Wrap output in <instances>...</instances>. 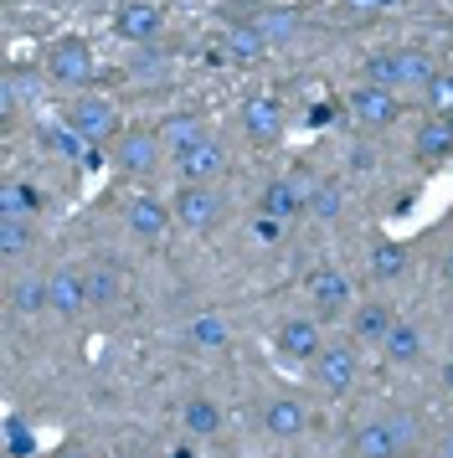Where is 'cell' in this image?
Masks as SVG:
<instances>
[{"label":"cell","mask_w":453,"mask_h":458,"mask_svg":"<svg viewBox=\"0 0 453 458\" xmlns=\"http://www.w3.org/2000/svg\"><path fill=\"white\" fill-rule=\"evenodd\" d=\"M432 72H438L432 57L417 52V47H387V52H371L366 57V83L391 88V93H402V88H428Z\"/></svg>","instance_id":"obj_1"},{"label":"cell","mask_w":453,"mask_h":458,"mask_svg":"<svg viewBox=\"0 0 453 458\" xmlns=\"http://www.w3.org/2000/svg\"><path fill=\"white\" fill-rule=\"evenodd\" d=\"M170 207H175V227L196 237H211L226 222V196L217 186H181Z\"/></svg>","instance_id":"obj_2"},{"label":"cell","mask_w":453,"mask_h":458,"mask_svg":"<svg viewBox=\"0 0 453 458\" xmlns=\"http://www.w3.org/2000/svg\"><path fill=\"white\" fill-rule=\"evenodd\" d=\"M41 72L57 88H88L98 63H93V47L82 42V37H57V42L47 47V57H41Z\"/></svg>","instance_id":"obj_3"},{"label":"cell","mask_w":453,"mask_h":458,"mask_svg":"<svg viewBox=\"0 0 453 458\" xmlns=\"http://www.w3.org/2000/svg\"><path fill=\"white\" fill-rule=\"evenodd\" d=\"M57 119L78 129L88 145H103V140H114V134H119V108L108 104V98H98V93H73Z\"/></svg>","instance_id":"obj_4"},{"label":"cell","mask_w":453,"mask_h":458,"mask_svg":"<svg viewBox=\"0 0 453 458\" xmlns=\"http://www.w3.org/2000/svg\"><path fill=\"white\" fill-rule=\"evenodd\" d=\"M314 386L325 396H346L350 386H355V376H361V355H355V340H346V345H325V351L314 355Z\"/></svg>","instance_id":"obj_5"},{"label":"cell","mask_w":453,"mask_h":458,"mask_svg":"<svg viewBox=\"0 0 453 458\" xmlns=\"http://www.w3.org/2000/svg\"><path fill=\"white\" fill-rule=\"evenodd\" d=\"M160 31H165V11L155 0H124L114 11V37L129 47H155Z\"/></svg>","instance_id":"obj_6"},{"label":"cell","mask_w":453,"mask_h":458,"mask_svg":"<svg viewBox=\"0 0 453 458\" xmlns=\"http://www.w3.org/2000/svg\"><path fill=\"white\" fill-rule=\"evenodd\" d=\"M160 149H165L160 134H150V129H129V134H119V140H114L108 160H114V170H119V175H150V170L160 165Z\"/></svg>","instance_id":"obj_7"},{"label":"cell","mask_w":453,"mask_h":458,"mask_svg":"<svg viewBox=\"0 0 453 458\" xmlns=\"http://www.w3.org/2000/svg\"><path fill=\"white\" fill-rule=\"evenodd\" d=\"M175 170H181L185 186H217L226 175V149L211 140V134H201L196 145H185L181 155H175Z\"/></svg>","instance_id":"obj_8"},{"label":"cell","mask_w":453,"mask_h":458,"mask_svg":"<svg viewBox=\"0 0 453 458\" xmlns=\"http://www.w3.org/2000/svg\"><path fill=\"white\" fill-rule=\"evenodd\" d=\"M350 119L361 129H391L397 119H402V98L391 93V88H376V83H361L355 93L346 98Z\"/></svg>","instance_id":"obj_9"},{"label":"cell","mask_w":453,"mask_h":458,"mask_svg":"<svg viewBox=\"0 0 453 458\" xmlns=\"http://www.w3.org/2000/svg\"><path fill=\"white\" fill-rule=\"evenodd\" d=\"M273 351L284 355V360H294V366H314V355L325 351V335H320V325L314 319H284L278 330H273Z\"/></svg>","instance_id":"obj_10"},{"label":"cell","mask_w":453,"mask_h":458,"mask_svg":"<svg viewBox=\"0 0 453 458\" xmlns=\"http://www.w3.org/2000/svg\"><path fill=\"white\" fill-rule=\"evenodd\" d=\"M309 299H314V310L325 314V319H340V314L355 310V289H350V278L340 268H314L309 273Z\"/></svg>","instance_id":"obj_11"},{"label":"cell","mask_w":453,"mask_h":458,"mask_svg":"<svg viewBox=\"0 0 453 458\" xmlns=\"http://www.w3.org/2000/svg\"><path fill=\"white\" fill-rule=\"evenodd\" d=\"M124 222H129V232H134L140 242H160L165 232L175 227V207L160 201V196H134V201L124 207Z\"/></svg>","instance_id":"obj_12"},{"label":"cell","mask_w":453,"mask_h":458,"mask_svg":"<svg viewBox=\"0 0 453 458\" xmlns=\"http://www.w3.org/2000/svg\"><path fill=\"white\" fill-rule=\"evenodd\" d=\"M258 211L278 216V222H299V216L309 211V186H304V181H294V175H278V181H268V186H263Z\"/></svg>","instance_id":"obj_13"},{"label":"cell","mask_w":453,"mask_h":458,"mask_svg":"<svg viewBox=\"0 0 453 458\" xmlns=\"http://www.w3.org/2000/svg\"><path fill=\"white\" fill-rule=\"evenodd\" d=\"M47 284H52V314L57 319H73V314L88 310V268L62 263V268L47 273Z\"/></svg>","instance_id":"obj_14"},{"label":"cell","mask_w":453,"mask_h":458,"mask_svg":"<svg viewBox=\"0 0 453 458\" xmlns=\"http://www.w3.org/2000/svg\"><path fill=\"white\" fill-rule=\"evenodd\" d=\"M346 319H350V340H355V345H381L391 335V325H397V310L381 304V299H366V304H355Z\"/></svg>","instance_id":"obj_15"},{"label":"cell","mask_w":453,"mask_h":458,"mask_svg":"<svg viewBox=\"0 0 453 458\" xmlns=\"http://www.w3.org/2000/svg\"><path fill=\"white\" fill-rule=\"evenodd\" d=\"M52 83L47 72L37 67H11L5 72V88H0V104H5V119H16L21 108H37L41 104V88Z\"/></svg>","instance_id":"obj_16"},{"label":"cell","mask_w":453,"mask_h":458,"mask_svg":"<svg viewBox=\"0 0 453 458\" xmlns=\"http://www.w3.org/2000/svg\"><path fill=\"white\" fill-rule=\"evenodd\" d=\"M263 428H268V437H299L309 428L304 402H299V396H288V392L268 396V402H263Z\"/></svg>","instance_id":"obj_17"},{"label":"cell","mask_w":453,"mask_h":458,"mask_svg":"<svg viewBox=\"0 0 453 458\" xmlns=\"http://www.w3.org/2000/svg\"><path fill=\"white\" fill-rule=\"evenodd\" d=\"M412 149H417V160H428V165L449 160L453 155V114L449 119H443V114H428V119L417 124V134H412Z\"/></svg>","instance_id":"obj_18"},{"label":"cell","mask_w":453,"mask_h":458,"mask_svg":"<svg viewBox=\"0 0 453 458\" xmlns=\"http://www.w3.org/2000/svg\"><path fill=\"white\" fill-rule=\"evenodd\" d=\"M243 129H247V140H258V145L278 140V134H284V104H278V98H247Z\"/></svg>","instance_id":"obj_19"},{"label":"cell","mask_w":453,"mask_h":458,"mask_svg":"<svg viewBox=\"0 0 453 458\" xmlns=\"http://www.w3.org/2000/svg\"><path fill=\"white\" fill-rule=\"evenodd\" d=\"M11 314L31 319V314H52V284L47 273H21L11 284Z\"/></svg>","instance_id":"obj_20"},{"label":"cell","mask_w":453,"mask_h":458,"mask_svg":"<svg viewBox=\"0 0 453 458\" xmlns=\"http://www.w3.org/2000/svg\"><path fill=\"white\" fill-rule=\"evenodd\" d=\"M185 340L196 345V351H226L232 345V330H226V314H217V310H201V314H191L185 319Z\"/></svg>","instance_id":"obj_21"},{"label":"cell","mask_w":453,"mask_h":458,"mask_svg":"<svg viewBox=\"0 0 453 458\" xmlns=\"http://www.w3.org/2000/svg\"><path fill=\"white\" fill-rule=\"evenodd\" d=\"M41 211H47V191L37 181H5L0 186V216H31L37 222Z\"/></svg>","instance_id":"obj_22"},{"label":"cell","mask_w":453,"mask_h":458,"mask_svg":"<svg viewBox=\"0 0 453 458\" xmlns=\"http://www.w3.org/2000/svg\"><path fill=\"white\" fill-rule=\"evenodd\" d=\"M381 355H387L391 366H417V360H423V330H417L412 319H397L391 335L381 340Z\"/></svg>","instance_id":"obj_23"},{"label":"cell","mask_w":453,"mask_h":458,"mask_svg":"<svg viewBox=\"0 0 453 458\" xmlns=\"http://www.w3.org/2000/svg\"><path fill=\"white\" fill-rule=\"evenodd\" d=\"M222 52L237 67H247V63H258V57H268V42H263V31H258L252 21H237V26H226Z\"/></svg>","instance_id":"obj_24"},{"label":"cell","mask_w":453,"mask_h":458,"mask_svg":"<svg viewBox=\"0 0 453 458\" xmlns=\"http://www.w3.org/2000/svg\"><path fill=\"white\" fill-rule=\"evenodd\" d=\"M181 422H185V433L191 437H222V407L211 402V396H185V407H181Z\"/></svg>","instance_id":"obj_25"},{"label":"cell","mask_w":453,"mask_h":458,"mask_svg":"<svg viewBox=\"0 0 453 458\" xmlns=\"http://www.w3.org/2000/svg\"><path fill=\"white\" fill-rule=\"evenodd\" d=\"M119 299H124V268L93 263V268H88V304H93V310H108V304H119Z\"/></svg>","instance_id":"obj_26"},{"label":"cell","mask_w":453,"mask_h":458,"mask_svg":"<svg viewBox=\"0 0 453 458\" xmlns=\"http://www.w3.org/2000/svg\"><path fill=\"white\" fill-rule=\"evenodd\" d=\"M350 458H402L397 454V443H391L387 422L376 417V422H361L355 437H350Z\"/></svg>","instance_id":"obj_27"},{"label":"cell","mask_w":453,"mask_h":458,"mask_svg":"<svg viewBox=\"0 0 453 458\" xmlns=\"http://www.w3.org/2000/svg\"><path fill=\"white\" fill-rule=\"evenodd\" d=\"M407 248L402 242H376V248L366 252V273L376 278V284H391V278H402L407 273Z\"/></svg>","instance_id":"obj_28"},{"label":"cell","mask_w":453,"mask_h":458,"mask_svg":"<svg viewBox=\"0 0 453 458\" xmlns=\"http://www.w3.org/2000/svg\"><path fill=\"white\" fill-rule=\"evenodd\" d=\"M381 422H387L397 454H402V458L417 454V443H423V422H417V412H407V407H391V412H381Z\"/></svg>","instance_id":"obj_29"},{"label":"cell","mask_w":453,"mask_h":458,"mask_svg":"<svg viewBox=\"0 0 453 458\" xmlns=\"http://www.w3.org/2000/svg\"><path fill=\"white\" fill-rule=\"evenodd\" d=\"M37 140H41L47 149H57L62 160H82V149H88V140H82V134H78L73 124H62V119L41 124V129H37Z\"/></svg>","instance_id":"obj_30"},{"label":"cell","mask_w":453,"mask_h":458,"mask_svg":"<svg viewBox=\"0 0 453 458\" xmlns=\"http://www.w3.org/2000/svg\"><path fill=\"white\" fill-rule=\"evenodd\" d=\"M340 211H346V186H340V181H314V186H309V216L335 222Z\"/></svg>","instance_id":"obj_31"},{"label":"cell","mask_w":453,"mask_h":458,"mask_svg":"<svg viewBox=\"0 0 453 458\" xmlns=\"http://www.w3.org/2000/svg\"><path fill=\"white\" fill-rule=\"evenodd\" d=\"M31 242H37V222L31 216H0V252L5 258H21Z\"/></svg>","instance_id":"obj_32"},{"label":"cell","mask_w":453,"mask_h":458,"mask_svg":"<svg viewBox=\"0 0 453 458\" xmlns=\"http://www.w3.org/2000/svg\"><path fill=\"white\" fill-rule=\"evenodd\" d=\"M5 458H37V428L21 412H5Z\"/></svg>","instance_id":"obj_33"},{"label":"cell","mask_w":453,"mask_h":458,"mask_svg":"<svg viewBox=\"0 0 453 458\" xmlns=\"http://www.w3.org/2000/svg\"><path fill=\"white\" fill-rule=\"evenodd\" d=\"M252 26H258V31H263V42L268 47H284V42H294V11H278V5H268V11H258V16H252Z\"/></svg>","instance_id":"obj_34"},{"label":"cell","mask_w":453,"mask_h":458,"mask_svg":"<svg viewBox=\"0 0 453 458\" xmlns=\"http://www.w3.org/2000/svg\"><path fill=\"white\" fill-rule=\"evenodd\" d=\"M423 104H428V114H443V119L453 114V72H449V67H438V72L428 78V88H423Z\"/></svg>","instance_id":"obj_35"},{"label":"cell","mask_w":453,"mask_h":458,"mask_svg":"<svg viewBox=\"0 0 453 458\" xmlns=\"http://www.w3.org/2000/svg\"><path fill=\"white\" fill-rule=\"evenodd\" d=\"M160 140H165L170 155H181L185 145H196V140H201V119H170V124L160 129Z\"/></svg>","instance_id":"obj_36"},{"label":"cell","mask_w":453,"mask_h":458,"mask_svg":"<svg viewBox=\"0 0 453 458\" xmlns=\"http://www.w3.org/2000/svg\"><path fill=\"white\" fill-rule=\"evenodd\" d=\"M252 232H258V242H284L288 222H278V216H268V211H258V222H252Z\"/></svg>","instance_id":"obj_37"},{"label":"cell","mask_w":453,"mask_h":458,"mask_svg":"<svg viewBox=\"0 0 453 458\" xmlns=\"http://www.w3.org/2000/svg\"><path fill=\"white\" fill-rule=\"evenodd\" d=\"M160 67H165V57H155V52H140V57H134V72H140V78H155Z\"/></svg>","instance_id":"obj_38"},{"label":"cell","mask_w":453,"mask_h":458,"mask_svg":"<svg viewBox=\"0 0 453 458\" xmlns=\"http://www.w3.org/2000/svg\"><path fill=\"white\" fill-rule=\"evenodd\" d=\"M335 114H340V104H329V98H325V104H314V108H309V124H329Z\"/></svg>","instance_id":"obj_39"},{"label":"cell","mask_w":453,"mask_h":458,"mask_svg":"<svg viewBox=\"0 0 453 458\" xmlns=\"http://www.w3.org/2000/svg\"><path fill=\"white\" fill-rule=\"evenodd\" d=\"M52 458H93V448H82V443H62Z\"/></svg>","instance_id":"obj_40"},{"label":"cell","mask_w":453,"mask_h":458,"mask_svg":"<svg viewBox=\"0 0 453 458\" xmlns=\"http://www.w3.org/2000/svg\"><path fill=\"white\" fill-rule=\"evenodd\" d=\"M438 386H443V392L453 396V355H449V360H443V366H438Z\"/></svg>","instance_id":"obj_41"},{"label":"cell","mask_w":453,"mask_h":458,"mask_svg":"<svg viewBox=\"0 0 453 458\" xmlns=\"http://www.w3.org/2000/svg\"><path fill=\"white\" fill-rule=\"evenodd\" d=\"M438 278H443V289H453V248L443 252V263H438Z\"/></svg>","instance_id":"obj_42"},{"label":"cell","mask_w":453,"mask_h":458,"mask_svg":"<svg viewBox=\"0 0 453 458\" xmlns=\"http://www.w3.org/2000/svg\"><path fill=\"white\" fill-rule=\"evenodd\" d=\"M432 454H438V458H453V428H443V433H438V448H432Z\"/></svg>","instance_id":"obj_43"},{"label":"cell","mask_w":453,"mask_h":458,"mask_svg":"<svg viewBox=\"0 0 453 458\" xmlns=\"http://www.w3.org/2000/svg\"><path fill=\"white\" fill-rule=\"evenodd\" d=\"M346 5H381V0H346Z\"/></svg>","instance_id":"obj_44"}]
</instances>
